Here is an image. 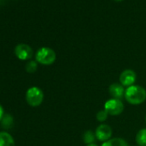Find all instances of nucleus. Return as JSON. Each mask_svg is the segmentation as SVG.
<instances>
[{
	"label": "nucleus",
	"instance_id": "obj_3",
	"mask_svg": "<svg viewBox=\"0 0 146 146\" xmlns=\"http://www.w3.org/2000/svg\"><path fill=\"white\" fill-rule=\"evenodd\" d=\"M27 103L31 107H39L44 100V93L38 87H31L26 92Z\"/></svg>",
	"mask_w": 146,
	"mask_h": 146
},
{
	"label": "nucleus",
	"instance_id": "obj_16",
	"mask_svg": "<svg viewBox=\"0 0 146 146\" xmlns=\"http://www.w3.org/2000/svg\"><path fill=\"white\" fill-rule=\"evenodd\" d=\"M4 115H5V110H4V108L2 107V105L0 104V121L2 120Z\"/></svg>",
	"mask_w": 146,
	"mask_h": 146
},
{
	"label": "nucleus",
	"instance_id": "obj_17",
	"mask_svg": "<svg viewBox=\"0 0 146 146\" xmlns=\"http://www.w3.org/2000/svg\"><path fill=\"white\" fill-rule=\"evenodd\" d=\"M86 146H98V145L96 143H90V144H87Z\"/></svg>",
	"mask_w": 146,
	"mask_h": 146
},
{
	"label": "nucleus",
	"instance_id": "obj_19",
	"mask_svg": "<svg viewBox=\"0 0 146 146\" xmlns=\"http://www.w3.org/2000/svg\"><path fill=\"white\" fill-rule=\"evenodd\" d=\"M145 122H146V116H145Z\"/></svg>",
	"mask_w": 146,
	"mask_h": 146
},
{
	"label": "nucleus",
	"instance_id": "obj_11",
	"mask_svg": "<svg viewBox=\"0 0 146 146\" xmlns=\"http://www.w3.org/2000/svg\"><path fill=\"white\" fill-rule=\"evenodd\" d=\"M136 142L138 146H146V128H143L137 131Z\"/></svg>",
	"mask_w": 146,
	"mask_h": 146
},
{
	"label": "nucleus",
	"instance_id": "obj_4",
	"mask_svg": "<svg viewBox=\"0 0 146 146\" xmlns=\"http://www.w3.org/2000/svg\"><path fill=\"white\" fill-rule=\"evenodd\" d=\"M104 109L108 112L109 115L116 116L120 114L124 111V104L121 100L112 98L105 102Z\"/></svg>",
	"mask_w": 146,
	"mask_h": 146
},
{
	"label": "nucleus",
	"instance_id": "obj_6",
	"mask_svg": "<svg viewBox=\"0 0 146 146\" xmlns=\"http://www.w3.org/2000/svg\"><path fill=\"white\" fill-rule=\"evenodd\" d=\"M136 80H137L136 72L131 69H126L123 70L119 76V83L124 87L128 88V87L134 85Z\"/></svg>",
	"mask_w": 146,
	"mask_h": 146
},
{
	"label": "nucleus",
	"instance_id": "obj_14",
	"mask_svg": "<svg viewBox=\"0 0 146 146\" xmlns=\"http://www.w3.org/2000/svg\"><path fill=\"white\" fill-rule=\"evenodd\" d=\"M37 67H38V64H37V61L36 60H30L29 61L26 65H25V70L27 72L29 73H34L37 70Z\"/></svg>",
	"mask_w": 146,
	"mask_h": 146
},
{
	"label": "nucleus",
	"instance_id": "obj_13",
	"mask_svg": "<svg viewBox=\"0 0 146 146\" xmlns=\"http://www.w3.org/2000/svg\"><path fill=\"white\" fill-rule=\"evenodd\" d=\"M96 138V133L93 132V131H91V130H88V131H84V133L83 135V140L86 144L94 143Z\"/></svg>",
	"mask_w": 146,
	"mask_h": 146
},
{
	"label": "nucleus",
	"instance_id": "obj_10",
	"mask_svg": "<svg viewBox=\"0 0 146 146\" xmlns=\"http://www.w3.org/2000/svg\"><path fill=\"white\" fill-rule=\"evenodd\" d=\"M102 146H128V143L121 137H113L104 142Z\"/></svg>",
	"mask_w": 146,
	"mask_h": 146
},
{
	"label": "nucleus",
	"instance_id": "obj_5",
	"mask_svg": "<svg viewBox=\"0 0 146 146\" xmlns=\"http://www.w3.org/2000/svg\"><path fill=\"white\" fill-rule=\"evenodd\" d=\"M15 54L21 60H29L33 57L34 51L30 46L21 43L15 47Z\"/></svg>",
	"mask_w": 146,
	"mask_h": 146
},
{
	"label": "nucleus",
	"instance_id": "obj_15",
	"mask_svg": "<svg viewBox=\"0 0 146 146\" xmlns=\"http://www.w3.org/2000/svg\"><path fill=\"white\" fill-rule=\"evenodd\" d=\"M108 113L105 109L100 110L97 113H96V119L100 122H104L105 120H107L108 117Z\"/></svg>",
	"mask_w": 146,
	"mask_h": 146
},
{
	"label": "nucleus",
	"instance_id": "obj_8",
	"mask_svg": "<svg viewBox=\"0 0 146 146\" xmlns=\"http://www.w3.org/2000/svg\"><path fill=\"white\" fill-rule=\"evenodd\" d=\"M108 91L110 96L114 99L122 100L125 97V90L121 84H117V83L112 84L108 88Z\"/></svg>",
	"mask_w": 146,
	"mask_h": 146
},
{
	"label": "nucleus",
	"instance_id": "obj_1",
	"mask_svg": "<svg viewBox=\"0 0 146 146\" xmlns=\"http://www.w3.org/2000/svg\"><path fill=\"white\" fill-rule=\"evenodd\" d=\"M125 99L131 105L142 104L146 100V90L142 86L132 85L125 90Z\"/></svg>",
	"mask_w": 146,
	"mask_h": 146
},
{
	"label": "nucleus",
	"instance_id": "obj_9",
	"mask_svg": "<svg viewBox=\"0 0 146 146\" xmlns=\"http://www.w3.org/2000/svg\"><path fill=\"white\" fill-rule=\"evenodd\" d=\"M0 146H15L13 137L7 131H0Z\"/></svg>",
	"mask_w": 146,
	"mask_h": 146
},
{
	"label": "nucleus",
	"instance_id": "obj_2",
	"mask_svg": "<svg viewBox=\"0 0 146 146\" xmlns=\"http://www.w3.org/2000/svg\"><path fill=\"white\" fill-rule=\"evenodd\" d=\"M35 60L37 63L50 65L56 60V52L49 47H41L35 53Z\"/></svg>",
	"mask_w": 146,
	"mask_h": 146
},
{
	"label": "nucleus",
	"instance_id": "obj_12",
	"mask_svg": "<svg viewBox=\"0 0 146 146\" xmlns=\"http://www.w3.org/2000/svg\"><path fill=\"white\" fill-rule=\"evenodd\" d=\"M13 125H14L13 117L9 113L5 114L1 120V126L5 129H11L13 126Z\"/></svg>",
	"mask_w": 146,
	"mask_h": 146
},
{
	"label": "nucleus",
	"instance_id": "obj_18",
	"mask_svg": "<svg viewBox=\"0 0 146 146\" xmlns=\"http://www.w3.org/2000/svg\"><path fill=\"white\" fill-rule=\"evenodd\" d=\"M115 1H117V2H120V1H122V0H115Z\"/></svg>",
	"mask_w": 146,
	"mask_h": 146
},
{
	"label": "nucleus",
	"instance_id": "obj_7",
	"mask_svg": "<svg viewBox=\"0 0 146 146\" xmlns=\"http://www.w3.org/2000/svg\"><path fill=\"white\" fill-rule=\"evenodd\" d=\"M96 137L99 141L106 142L109 140L113 134V130L110 125L107 124H101L96 129Z\"/></svg>",
	"mask_w": 146,
	"mask_h": 146
}]
</instances>
